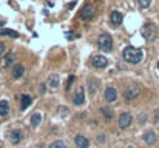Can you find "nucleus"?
<instances>
[{"mask_svg":"<svg viewBox=\"0 0 159 148\" xmlns=\"http://www.w3.org/2000/svg\"><path fill=\"white\" fill-rule=\"evenodd\" d=\"M122 56H124V60L131 65H136L142 62V57H144V52L142 50L139 48H134V46H125L122 51Z\"/></svg>","mask_w":159,"mask_h":148,"instance_id":"obj_1","label":"nucleus"},{"mask_svg":"<svg viewBox=\"0 0 159 148\" xmlns=\"http://www.w3.org/2000/svg\"><path fill=\"white\" fill-rule=\"evenodd\" d=\"M98 45H99V48L102 50V51H111V48H113V39H111V36L108 34V32H102V34L99 36V39H98Z\"/></svg>","mask_w":159,"mask_h":148,"instance_id":"obj_2","label":"nucleus"},{"mask_svg":"<svg viewBox=\"0 0 159 148\" xmlns=\"http://www.w3.org/2000/svg\"><path fill=\"white\" fill-rule=\"evenodd\" d=\"M90 62H91V66L96 68V70H103V68H107V66H108V59L105 56H100V54L93 56Z\"/></svg>","mask_w":159,"mask_h":148,"instance_id":"obj_3","label":"nucleus"},{"mask_svg":"<svg viewBox=\"0 0 159 148\" xmlns=\"http://www.w3.org/2000/svg\"><path fill=\"white\" fill-rule=\"evenodd\" d=\"M94 14H96V6L94 5H85L84 8H82V11L79 12V16H80V19L82 20H85V22H88V20H91L93 17H94Z\"/></svg>","mask_w":159,"mask_h":148,"instance_id":"obj_4","label":"nucleus"},{"mask_svg":"<svg viewBox=\"0 0 159 148\" xmlns=\"http://www.w3.org/2000/svg\"><path fill=\"white\" fill-rule=\"evenodd\" d=\"M141 34L145 40H153L156 37V28H155V25H151V23H145L142 26V29H141Z\"/></svg>","mask_w":159,"mask_h":148,"instance_id":"obj_5","label":"nucleus"},{"mask_svg":"<svg viewBox=\"0 0 159 148\" xmlns=\"http://www.w3.org/2000/svg\"><path fill=\"white\" fill-rule=\"evenodd\" d=\"M139 93H141L139 86L131 85V86H128V88L124 91V99H125V100H134V99H137Z\"/></svg>","mask_w":159,"mask_h":148,"instance_id":"obj_6","label":"nucleus"},{"mask_svg":"<svg viewBox=\"0 0 159 148\" xmlns=\"http://www.w3.org/2000/svg\"><path fill=\"white\" fill-rule=\"evenodd\" d=\"M73 102L76 106H80L85 103V90L84 86H77V90L74 93V97H73Z\"/></svg>","mask_w":159,"mask_h":148,"instance_id":"obj_7","label":"nucleus"},{"mask_svg":"<svg viewBox=\"0 0 159 148\" xmlns=\"http://www.w3.org/2000/svg\"><path fill=\"white\" fill-rule=\"evenodd\" d=\"M131 122H133V117H131L130 113H122L119 116V128L121 130L128 128V126L131 125Z\"/></svg>","mask_w":159,"mask_h":148,"instance_id":"obj_8","label":"nucleus"},{"mask_svg":"<svg viewBox=\"0 0 159 148\" xmlns=\"http://www.w3.org/2000/svg\"><path fill=\"white\" fill-rule=\"evenodd\" d=\"M122 20H124V16H122L121 11H113L111 16H110V22H111L113 26H121Z\"/></svg>","mask_w":159,"mask_h":148,"instance_id":"obj_9","label":"nucleus"},{"mask_svg":"<svg viewBox=\"0 0 159 148\" xmlns=\"http://www.w3.org/2000/svg\"><path fill=\"white\" fill-rule=\"evenodd\" d=\"M117 99V90L114 88V86H107V90H105V100L108 103H111L114 102V100Z\"/></svg>","mask_w":159,"mask_h":148,"instance_id":"obj_10","label":"nucleus"},{"mask_svg":"<svg viewBox=\"0 0 159 148\" xmlns=\"http://www.w3.org/2000/svg\"><path fill=\"white\" fill-rule=\"evenodd\" d=\"M74 144L79 148H88L90 147V140L85 136H82V134H77V136L74 137Z\"/></svg>","mask_w":159,"mask_h":148,"instance_id":"obj_11","label":"nucleus"},{"mask_svg":"<svg viewBox=\"0 0 159 148\" xmlns=\"http://www.w3.org/2000/svg\"><path fill=\"white\" fill-rule=\"evenodd\" d=\"M12 62H14V54H12V52H8V54H5V56L2 57V68L6 70L8 66L12 65Z\"/></svg>","mask_w":159,"mask_h":148,"instance_id":"obj_12","label":"nucleus"},{"mask_svg":"<svg viewBox=\"0 0 159 148\" xmlns=\"http://www.w3.org/2000/svg\"><path fill=\"white\" fill-rule=\"evenodd\" d=\"M144 140H145V144H148V145H155L158 142L156 133L155 131H147L144 134Z\"/></svg>","mask_w":159,"mask_h":148,"instance_id":"obj_13","label":"nucleus"},{"mask_svg":"<svg viewBox=\"0 0 159 148\" xmlns=\"http://www.w3.org/2000/svg\"><path fill=\"white\" fill-rule=\"evenodd\" d=\"M9 114V103L8 100H0V117H6Z\"/></svg>","mask_w":159,"mask_h":148,"instance_id":"obj_14","label":"nucleus"},{"mask_svg":"<svg viewBox=\"0 0 159 148\" xmlns=\"http://www.w3.org/2000/svg\"><path fill=\"white\" fill-rule=\"evenodd\" d=\"M25 74V68H23V65H14V68H12V76H14V79H20Z\"/></svg>","mask_w":159,"mask_h":148,"instance_id":"obj_15","label":"nucleus"},{"mask_svg":"<svg viewBox=\"0 0 159 148\" xmlns=\"http://www.w3.org/2000/svg\"><path fill=\"white\" fill-rule=\"evenodd\" d=\"M98 86H99V80L98 79H93V77L88 79V91L91 94H94L96 91H98Z\"/></svg>","mask_w":159,"mask_h":148,"instance_id":"obj_16","label":"nucleus"},{"mask_svg":"<svg viewBox=\"0 0 159 148\" xmlns=\"http://www.w3.org/2000/svg\"><path fill=\"white\" fill-rule=\"evenodd\" d=\"M31 103H33V97L23 94V96H22V105H20V108L25 111L26 108H30V106H31Z\"/></svg>","mask_w":159,"mask_h":148,"instance_id":"obj_17","label":"nucleus"},{"mask_svg":"<svg viewBox=\"0 0 159 148\" xmlns=\"http://www.w3.org/2000/svg\"><path fill=\"white\" fill-rule=\"evenodd\" d=\"M22 131H20V130H14V131H11V142L12 144H19L20 142V140H22Z\"/></svg>","mask_w":159,"mask_h":148,"instance_id":"obj_18","label":"nucleus"},{"mask_svg":"<svg viewBox=\"0 0 159 148\" xmlns=\"http://www.w3.org/2000/svg\"><path fill=\"white\" fill-rule=\"evenodd\" d=\"M59 76L57 74H51L50 77H48V86H51V88H57L59 86Z\"/></svg>","mask_w":159,"mask_h":148,"instance_id":"obj_19","label":"nucleus"},{"mask_svg":"<svg viewBox=\"0 0 159 148\" xmlns=\"http://www.w3.org/2000/svg\"><path fill=\"white\" fill-rule=\"evenodd\" d=\"M30 122H31V126H33V128H37L39 124L42 122V116H40V113H34L33 116H31V120H30Z\"/></svg>","mask_w":159,"mask_h":148,"instance_id":"obj_20","label":"nucleus"},{"mask_svg":"<svg viewBox=\"0 0 159 148\" xmlns=\"http://www.w3.org/2000/svg\"><path fill=\"white\" fill-rule=\"evenodd\" d=\"M0 36H8V37L16 39V37H19V32L14 31V29H6V28H3V29H0Z\"/></svg>","mask_w":159,"mask_h":148,"instance_id":"obj_21","label":"nucleus"},{"mask_svg":"<svg viewBox=\"0 0 159 148\" xmlns=\"http://www.w3.org/2000/svg\"><path fill=\"white\" fill-rule=\"evenodd\" d=\"M102 114L105 116L107 120H111L113 119V111L110 110V108H102Z\"/></svg>","mask_w":159,"mask_h":148,"instance_id":"obj_22","label":"nucleus"},{"mask_svg":"<svg viewBox=\"0 0 159 148\" xmlns=\"http://www.w3.org/2000/svg\"><path fill=\"white\" fill-rule=\"evenodd\" d=\"M50 148H68L62 140H56V142H53L51 145H50Z\"/></svg>","mask_w":159,"mask_h":148,"instance_id":"obj_23","label":"nucleus"},{"mask_svg":"<svg viewBox=\"0 0 159 148\" xmlns=\"http://www.w3.org/2000/svg\"><path fill=\"white\" fill-rule=\"evenodd\" d=\"M137 2H139V6H141V8H148V6H150V3H151V0H137Z\"/></svg>","mask_w":159,"mask_h":148,"instance_id":"obj_24","label":"nucleus"},{"mask_svg":"<svg viewBox=\"0 0 159 148\" xmlns=\"http://www.w3.org/2000/svg\"><path fill=\"white\" fill-rule=\"evenodd\" d=\"M5 54H6V46L3 43H0V59H2Z\"/></svg>","mask_w":159,"mask_h":148,"instance_id":"obj_25","label":"nucleus"},{"mask_svg":"<svg viewBox=\"0 0 159 148\" xmlns=\"http://www.w3.org/2000/svg\"><path fill=\"white\" fill-rule=\"evenodd\" d=\"M59 114H60V116H66V113H68V108H66V106H59Z\"/></svg>","mask_w":159,"mask_h":148,"instance_id":"obj_26","label":"nucleus"},{"mask_svg":"<svg viewBox=\"0 0 159 148\" xmlns=\"http://www.w3.org/2000/svg\"><path fill=\"white\" fill-rule=\"evenodd\" d=\"M74 80H76V77H74V76H70V79H68V86H66V90H70V88H71V85H73Z\"/></svg>","mask_w":159,"mask_h":148,"instance_id":"obj_27","label":"nucleus"},{"mask_svg":"<svg viewBox=\"0 0 159 148\" xmlns=\"http://www.w3.org/2000/svg\"><path fill=\"white\" fill-rule=\"evenodd\" d=\"M66 36H68V40H74L76 37H77V36H76V34H73V32H70V31L66 32Z\"/></svg>","mask_w":159,"mask_h":148,"instance_id":"obj_28","label":"nucleus"},{"mask_svg":"<svg viewBox=\"0 0 159 148\" xmlns=\"http://www.w3.org/2000/svg\"><path fill=\"white\" fill-rule=\"evenodd\" d=\"M105 140V137H103V134H100V136H98V142H103Z\"/></svg>","mask_w":159,"mask_h":148,"instance_id":"obj_29","label":"nucleus"},{"mask_svg":"<svg viewBox=\"0 0 159 148\" xmlns=\"http://www.w3.org/2000/svg\"><path fill=\"white\" fill-rule=\"evenodd\" d=\"M40 86H42V88H40V93H45V91H46V88H45L46 85H40Z\"/></svg>","mask_w":159,"mask_h":148,"instance_id":"obj_30","label":"nucleus"},{"mask_svg":"<svg viewBox=\"0 0 159 148\" xmlns=\"http://www.w3.org/2000/svg\"><path fill=\"white\" fill-rule=\"evenodd\" d=\"M158 70H159V62H158Z\"/></svg>","mask_w":159,"mask_h":148,"instance_id":"obj_31","label":"nucleus"},{"mask_svg":"<svg viewBox=\"0 0 159 148\" xmlns=\"http://www.w3.org/2000/svg\"><path fill=\"white\" fill-rule=\"evenodd\" d=\"M128 148H133V147H128Z\"/></svg>","mask_w":159,"mask_h":148,"instance_id":"obj_32","label":"nucleus"}]
</instances>
